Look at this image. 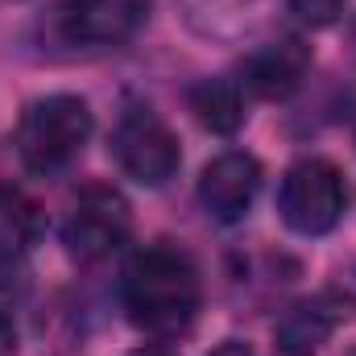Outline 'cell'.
Segmentation results:
<instances>
[{
	"label": "cell",
	"mask_w": 356,
	"mask_h": 356,
	"mask_svg": "<svg viewBox=\"0 0 356 356\" xmlns=\"http://www.w3.org/2000/svg\"><path fill=\"white\" fill-rule=\"evenodd\" d=\"M203 307V282L186 253L170 245L141 249L124 269V311L149 336H178Z\"/></svg>",
	"instance_id": "obj_1"
},
{
	"label": "cell",
	"mask_w": 356,
	"mask_h": 356,
	"mask_svg": "<svg viewBox=\"0 0 356 356\" xmlns=\"http://www.w3.org/2000/svg\"><path fill=\"white\" fill-rule=\"evenodd\" d=\"M91 108L79 95H42L21 112L17 154L33 175H54L79 158L91 137Z\"/></svg>",
	"instance_id": "obj_2"
},
{
	"label": "cell",
	"mask_w": 356,
	"mask_h": 356,
	"mask_svg": "<svg viewBox=\"0 0 356 356\" xmlns=\"http://www.w3.org/2000/svg\"><path fill=\"white\" fill-rule=\"evenodd\" d=\"M348 211V182L344 170L327 158H302L294 162L282 186H277V216L286 220V228H294L298 236H323L332 232Z\"/></svg>",
	"instance_id": "obj_3"
},
{
	"label": "cell",
	"mask_w": 356,
	"mask_h": 356,
	"mask_svg": "<svg viewBox=\"0 0 356 356\" xmlns=\"http://www.w3.org/2000/svg\"><path fill=\"white\" fill-rule=\"evenodd\" d=\"M112 158L124 175L141 186H162L170 182L182 162L175 129L149 108V104H129L112 129Z\"/></svg>",
	"instance_id": "obj_4"
},
{
	"label": "cell",
	"mask_w": 356,
	"mask_h": 356,
	"mask_svg": "<svg viewBox=\"0 0 356 356\" xmlns=\"http://www.w3.org/2000/svg\"><path fill=\"white\" fill-rule=\"evenodd\" d=\"M133 232V207L112 182H88L67 211L63 245L79 261H104L112 257Z\"/></svg>",
	"instance_id": "obj_5"
},
{
	"label": "cell",
	"mask_w": 356,
	"mask_h": 356,
	"mask_svg": "<svg viewBox=\"0 0 356 356\" xmlns=\"http://www.w3.org/2000/svg\"><path fill=\"white\" fill-rule=\"evenodd\" d=\"M257 191H261V162L253 154H241V149H228V154L211 158L199 175V203L220 224L245 220Z\"/></svg>",
	"instance_id": "obj_6"
},
{
	"label": "cell",
	"mask_w": 356,
	"mask_h": 356,
	"mask_svg": "<svg viewBox=\"0 0 356 356\" xmlns=\"http://www.w3.org/2000/svg\"><path fill=\"white\" fill-rule=\"evenodd\" d=\"M145 17V0H63L58 29L75 46H116Z\"/></svg>",
	"instance_id": "obj_7"
},
{
	"label": "cell",
	"mask_w": 356,
	"mask_h": 356,
	"mask_svg": "<svg viewBox=\"0 0 356 356\" xmlns=\"http://www.w3.org/2000/svg\"><path fill=\"white\" fill-rule=\"evenodd\" d=\"M307 71H311V50L298 38H286V42H273V46H261L257 54H249L245 88L261 99H286L302 88Z\"/></svg>",
	"instance_id": "obj_8"
},
{
	"label": "cell",
	"mask_w": 356,
	"mask_h": 356,
	"mask_svg": "<svg viewBox=\"0 0 356 356\" xmlns=\"http://www.w3.org/2000/svg\"><path fill=\"white\" fill-rule=\"evenodd\" d=\"M336 327V311L327 307V298H307V302H294L277 327H273V344L282 356H315L327 336Z\"/></svg>",
	"instance_id": "obj_9"
},
{
	"label": "cell",
	"mask_w": 356,
	"mask_h": 356,
	"mask_svg": "<svg viewBox=\"0 0 356 356\" xmlns=\"http://www.w3.org/2000/svg\"><path fill=\"white\" fill-rule=\"evenodd\" d=\"M186 108L195 112V120L207 133H236L245 124V95L236 79H199L186 88Z\"/></svg>",
	"instance_id": "obj_10"
},
{
	"label": "cell",
	"mask_w": 356,
	"mask_h": 356,
	"mask_svg": "<svg viewBox=\"0 0 356 356\" xmlns=\"http://www.w3.org/2000/svg\"><path fill=\"white\" fill-rule=\"evenodd\" d=\"M42 236V207L13 182H0V261L29 253Z\"/></svg>",
	"instance_id": "obj_11"
},
{
	"label": "cell",
	"mask_w": 356,
	"mask_h": 356,
	"mask_svg": "<svg viewBox=\"0 0 356 356\" xmlns=\"http://www.w3.org/2000/svg\"><path fill=\"white\" fill-rule=\"evenodd\" d=\"M344 4H348V0H290V8H294L307 25H315V29L336 25V21L344 17Z\"/></svg>",
	"instance_id": "obj_12"
},
{
	"label": "cell",
	"mask_w": 356,
	"mask_h": 356,
	"mask_svg": "<svg viewBox=\"0 0 356 356\" xmlns=\"http://www.w3.org/2000/svg\"><path fill=\"white\" fill-rule=\"evenodd\" d=\"M17 353V327L8 319V311L0 307V356H13Z\"/></svg>",
	"instance_id": "obj_13"
},
{
	"label": "cell",
	"mask_w": 356,
	"mask_h": 356,
	"mask_svg": "<svg viewBox=\"0 0 356 356\" xmlns=\"http://www.w3.org/2000/svg\"><path fill=\"white\" fill-rule=\"evenodd\" d=\"M207 356H257V353H253V348H249L245 340H224L220 348H211Z\"/></svg>",
	"instance_id": "obj_14"
},
{
	"label": "cell",
	"mask_w": 356,
	"mask_h": 356,
	"mask_svg": "<svg viewBox=\"0 0 356 356\" xmlns=\"http://www.w3.org/2000/svg\"><path fill=\"white\" fill-rule=\"evenodd\" d=\"M129 356H175V353H166L162 344H141V348H133Z\"/></svg>",
	"instance_id": "obj_15"
},
{
	"label": "cell",
	"mask_w": 356,
	"mask_h": 356,
	"mask_svg": "<svg viewBox=\"0 0 356 356\" xmlns=\"http://www.w3.org/2000/svg\"><path fill=\"white\" fill-rule=\"evenodd\" d=\"M348 54L356 58V21H353V29H348Z\"/></svg>",
	"instance_id": "obj_16"
}]
</instances>
